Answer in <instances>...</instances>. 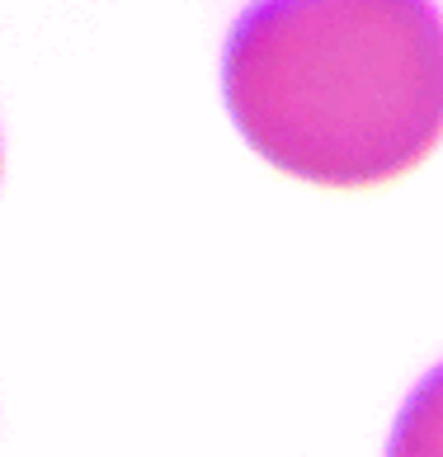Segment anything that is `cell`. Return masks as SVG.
I'll return each mask as SVG.
<instances>
[{
  "label": "cell",
  "instance_id": "obj_1",
  "mask_svg": "<svg viewBox=\"0 0 443 457\" xmlns=\"http://www.w3.org/2000/svg\"><path fill=\"white\" fill-rule=\"evenodd\" d=\"M222 99L274 170L368 189L443 137L434 0H250L222 47Z\"/></svg>",
  "mask_w": 443,
  "mask_h": 457
},
{
  "label": "cell",
  "instance_id": "obj_2",
  "mask_svg": "<svg viewBox=\"0 0 443 457\" xmlns=\"http://www.w3.org/2000/svg\"><path fill=\"white\" fill-rule=\"evenodd\" d=\"M387 457H443V363L405 396Z\"/></svg>",
  "mask_w": 443,
  "mask_h": 457
}]
</instances>
